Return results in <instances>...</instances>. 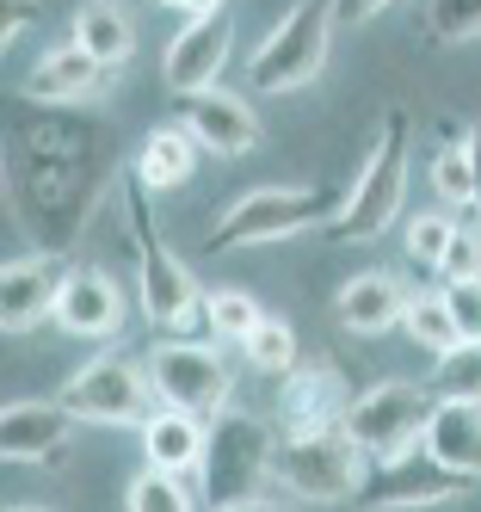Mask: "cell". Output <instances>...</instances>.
I'll use <instances>...</instances> for the list:
<instances>
[{
    "label": "cell",
    "instance_id": "obj_1",
    "mask_svg": "<svg viewBox=\"0 0 481 512\" xmlns=\"http://www.w3.org/2000/svg\"><path fill=\"white\" fill-rule=\"evenodd\" d=\"M148 192L130 179V241H136V297H142V315L155 321V334L161 340H192V334H204V290H198V278L179 266V253L155 235V216H148V204H142Z\"/></svg>",
    "mask_w": 481,
    "mask_h": 512
},
{
    "label": "cell",
    "instance_id": "obj_2",
    "mask_svg": "<svg viewBox=\"0 0 481 512\" xmlns=\"http://www.w3.org/2000/svg\"><path fill=\"white\" fill-rule=\"evenodd\" d=\"M407 149H414V130H407V112H383L377 142L352 173V192L340 204V216L327 223L333 241H377L395 229V216L407 204Z\"/></svg>",
    "mask_w": 481,
    "mask_h": 512
},
{
    "label": "cell",
    "instance_id": "obj_3",
    "mask_svg": "<svg viewBox=\"0 0 481 512\" xmlns=\"http://www.w3.org/2000/svg\"><path fill=\"white\" fill-rule=\"evenodd\" d=\"M278 475V432L259 420V414H241V408H222L210 420V438H204V463H198V500L229 512L241 500H259Z\"/></svg>",
    "mask_w": 481,
    "mask_h": 512
},
{
    "label": "cell",
    "instance_id": "obj_4",
    "mask_svg": "<svg viewBox=\"0 0 481 512\" xmlns=\"http://www.w3.org/2000/svg\"><path fill=\"white\" fill-rule=\"evenodd\" d=\"M340 192H327V186H259L247 198H235L229 210L210 223L204 247L210 253H235V247H266V241H290V235H303L315 223H333L340 216Z\"/></svg>",
    "mask_w": 481,
    "mask_h": 512
},
{
    "label": "cell",
    "instance_id": "obj_5",
    "mask_svg": "<svg viewBox=\"0 0 481 512\" xmlns=\"http://www.w3.org/2000/svg\"><path fill=\"white\" fill-rule=\"evenodd\" d=\"M370 475V451L346 426H321V432H284L278 438V482L309 500V506H340L358 500Z\"/></svg>",
    "mask_w": 481,
    "mask_h": 512
},
{
    "label": "cell",
    "instance_id": "obj_6",
    "mask_svg": "<svg viewBox=\"0 0 481 512\" xmlns=\"http://www.w3.org/2000/svg\"><path fill=\"white\" fill-rule=\"evenodd\" d=\"M333 7L327 0H296V7L253 44V62H247V81L253 93H296L309 87L321 68H327V44H333Z\"/></svg>",
    "mask_w": 481,
    "mask_h": 512
},
{
    "label": "cell",
    "instance_id": "obj_7",
    "mask_svg": "<svg viewBox=\"0 0 481 512\" xmlns=\"http://www.w3.org/2000/svg\"><path fill=\"white\" fill-rule=\"evenodd\" d=\"M62 408L74 420H87V426H148L167 401L155 395V383H148V364L136 358H87L81 371H74L62 383Z\"/></svg>",
    "mask_w": 481,
    "mask_h": 512
},
{
    "label": "cell",
    "instance_id": "obj_8",
    "mask_svg": "<svg viewBox=\"0 0 481 512\" xmlns=\"http://www.w3.org/2000/svg\"><path fill=\"white\" fill-rule=\"evenodd\" d=\"M148 383L167 408H185L198 420H216L235 395V371L216 346H198V340H155L148 352Z\"/></svg>",
    "mask_w": 481,
    "mask_h": 512
},
{
    "label": "cell",
    "instance_id": "obj_9",
    "mask_svg": "<svg viewBox=\"0 0 481 512\" xmlns=\"http://www.w3.org/2000/svg\"><path fill=\"white\" fill-rule=\"evenodd\" d=\"M432 414H438L432 389H420V383H377V389H364L352 401L346 432L370 451V463H377V457H407V451L426 445Z\"/></svg>",
    "mask_w": 481,
    "mask_h": 512
},
{
    "label": "cell",
    "instance_id": "obj_10",
    "mask_svg": "<svg viewBox=\"0 0 481 512\" xmlns=\"http://www.w3.org/2000/svg\"><path fill=\"white\" fill-rule=\"evenodd\" d=\"M463 494H475L469 475L444 469L420 445V451H407V457H377V463H370L364 488H358V506L364 512H426V506H451Z\"/></svg>",
    "mask_w": 481,
    "mask_h": 512
},
{
    "label": "cell",
    "instance_id": "obj_11",
    "mask_svg": "<svg viewBox=\"0 0 481 512\" xmlns=\"http://www.w3.org/2000/svg\"><path fill=\"white\" fill-rule=\"evenodd\" d=\"M235 56V13L222 7V13H198V19H185L179 25V38L167 44L161 56V81L179 93V99H198L222 81V68H229Z\"/></svg>",
    "mask_w": 481,
    "mask_h": 512
},
{
    "label": "cell",
    "instance_id": "obj_12",
    "mask_svg": "<svg viewBox=\"0 0 481 512\" xmlns=\"http://www.w3.org/2000/svg\"><path fill=\"white\" fill-rule=\"evenodd\" d=\"M352 383L333 358H303L296 371L278 383V414L284 432H321V426H346L352 414Z\"/></svg>",
    "mask_w": 481,
    "mask_h": 512
},
{
    "label": "cell",
    "instance_id": "obj_13",
    "mask_svg": "<svg viewBox=\"0 0 481 512\" xmlns=\"http://www.w3.org/2000/svg\"><path fill=\"white\" fill-rule=\"evenodd\" d=\"M124 290L111 272L99 266H81V272H68L62 284V297H56V327L74 340H118L124 334Z\"/></svg>",
    "mask_w": 481,
    "mask_h": 512
},
{
    "label": "cell",
    "instance_id": "obj_14",
    "mask_svg": "<svg viewBox=\"0 0 481 512\" xmlns=\"http://www.w3.org/2000/svg\"><path fill=\"white\" fill-rule=\"evenodd\" d=\"M179 124L198 136L204 155H222V161L259 149V112H253L241 93H229V87H210L198 99H185V118Z\"/></svg>",
    "mask_w": 481,
    "mask_h": 512
},
{
    "label": "cell",
    "instance_id": "obj_15",
    "mask_svg": "<svg viewBox=\"0 0 481 512\" xmlns=\"http://www.w3.org/2000/svg\"><path fill=\"white\" fill-rule=\"evenodd\" d=\"M74 420L62 401H7V414H0V457L7 463H50L68 451V438H74Z\"/></svg>",
    "mask_w": 481,
    "mask_h": 512
},
{
    "label": "cell",
    "instance_id": "obj_16",
    "mask_svg": "<svg viewBox=\"0 0 481 512\" xmlns=\"http://www.w3.org/2000/svg\"><path fill=\"white\" fill-rule=\"evenodd\" d=\"M68 272L44 253H25V260H7L0 272V327L7 334H31L37 321H56V297H62Z\"/></svg>",
    "mask_w": 481,
    "mask_h": 512
},
{
    "label": "cell",
    "instance_id": "obj_17",
    "mask_svg": "<svg viewBox=\"0 0 481 512\" xmlns=\"http://www.w3.org/2000/svg\"><path fill=\"white\" fill-rule=\"evenodd\" d=\"M105 75L111 68L105 62H93L81 44H56V50H44L31 68H25V81H19V93L31 99V105H81V99H93L99 87H105Z\"/></svg>",
    "mask_w": 481,
    "mask_h": 512
},
{
    "label": "cell",
    "instance_id": "obj_18",
    "mask_svg": "<svg viewBox=\"0 0 481 512\" xmlns=\"http://www.w3.org/2000/svg\"><path fill=\"white\" fill-rule=\"evenodd\" d=\"M407 303H414V297H407L389 272H358V278L340 284L333 315H340V327H352V334H389V327H401Z\"/></svg>",
    "mask_w": 481,
    "mask_h": 512
},
{
    "label": "cell",
    "instance_id": "obj_19",
    "mask_svg": "<svg viewBox=\"0 0 481 512\" xmlns=\"http://www.w3.org/2000/svg\"><path fill=\"white\" fill-rule=\"evenodd\" d=\"M198 161H204L198 136L185 130V124H161V130H148V136H142V149H136V167H130V179H136L142 192H179L185 179L198 173Z\"/></svg>",
    "mask_w": 481,
    "mask_h": 512
},
{
    "label": "cell",
    "instance_id": "obj_20",
    "mask_svg": "<svg viewBox=\"0 0 481 512\" xmlns=\"http://www.w3.org/2000/svg\"><path fill=\"white\" fill-rule=\"evenodd\" d=\"M204 438H210V420L185 414V408H161L155 420L142 426V457H148V469L198 475V463H204Z\"/></svg>",
    "mask_w": 481,
    "mask_h": 512
},
{
    "label": "cell",
    "instance_id": "obj_21",
    "mask_svg": "<svg viewBox=\"0 0 481 512\" xmlns=\"http://www.w3.org/2000/svg\"><path fill=\"white\" fill-rule=\"evenodd\" d=\"M426 451L444 469L481 482V401H438V414L426 426Z\"/></svg>",
    "mask_w": 481,
    "mask_h": 512
},
{
    "label": "cell",
    "instance_id": "obj_22",
    "mask_svg": "<svg viewBox=\"0 0 481 512\" xmlns=\"http://www.w3.org/2000/svg\"><path fill=\"white\" fill-rule=\"evenodd\" d=\"M74 44H81L93 62H105V68L130 62V50H136L130 7L124 0H81V13H74Z\"/></svg>",
    "mask_w": 481,
    "mask_h": 512
},
{
    "label": "cell",
    "instance_id": "obj_23",
    "mask_svg": "<svg viewBox=\"0 0 481 512\" xmlns=\"http://www.w3.org/2000/svg\"><path fill=\"white\" fill-rule=\"evenodd\" d=\"M401 327H407V340H414V346H426L432 358H444V352H457V346H463V327H457L451 303H444V290H426V297H414V303H407Z\"/></svg>",
    "mask_w": 481,
    "mask_h": 512
},
{
    "label": "cell",
    "instance_id": "obj_24",
    "mask_svg": "<svg viewBox=\"0 0 481 512\" xmlns=\"http://www.w3.org/2000/svg\"><path fill=\"white\" fill-rule=\"evenodd\" d=\"M241 352H247L253 371H266V377H290L296 364H303V352H296V327L278 321V315L259 321V327H253V340H247Z\"/></svg>",
    "mask_w": 481,
    "mask_h": 512
},
{
    "label": "cell",
    "instance_id": "obj_25",
    "mask_svg": "<svg viewBox=\"0 0 481 512\" xmlns=\"http://www.w3.org/2000/svg\"><path fill=\"white\" fill-rule=\"evenodd\" d=\"M204 321H210V340H222V346H247L253 327L266 321V309H259L247 290H216V297L204 303Z\"/></svg>",
    "mask_w": 481,
    "mask_h": 512
},
{
    "label": "cell",
    "instance_id": "obj_26",
    "mask_svg": "<svg viewBox=\"0 0 481 512\" xmlns=\"http://www.w3.org/2000/svg\"><path fill=\"white\" fill-rule=\"evenodd\" d=\"M432 395L438 401H481V340H463L432 364Z\"/></svg>",
    "mask_w": 481,
    "mask_h": 512
},
{
    "label": "cell",
    "instance_id": "obj_27",
    "mask_svg": "<svg viewBox=\"0 0 481 512\" xmlns=\"http://www.w3.org/2000/svg\"><path fill=\"white\" fill-rule=\"evenodd\" d=\"M130 512H198V494L185 488V475H167V469H142L130 494H124Z\"/></svg>",
    "mask_w": 481,
    "mask_h": 512
},
{
    "label": "cell",
    "instance_id": "obj_28",
    "mask_svg": "<svg viewBox=\"0 0 481 512\" xmlns=\"http://www.w3.org/2000/svg\"><path fill=\"white\" fill-rule=\"evenodd\" d=\"M432 192H438V204H475L469 142H444V149H438V161H432Z\"/></svg>",
    "mask_w": 481,
    "mask_h": 512
},
{
    "label": "cell",
    "instance_id": "obj_29",
    "mask_svg": "<svg viewBox=\"0 0 481 512\" xmlns=\"http://www.w3.org/2000/svg\"><path fill=\"white\" fill-rule=\"evenodd\" d=\"M426 31L438 44L481 38V0H426Z\"/></svg>",
    "mask_w": 481,
    "mask_h": 512
},
{
    "label": "cell",
    "instance_id": "obj_30",
    "mask_svg": "<svg viewBox=\"0 0 481 512\" xmlns=\"http://www.w3.org/2000/svg\"><path fill=\"white\" fill-rule=\"evenodd\" d=\"M451 235H457V223H451L444 210H426V216H414V223H407V260H414V266H426V272H438L444 247H451Z\"/></svg>",
    "mask_w": 481,
    "mask_h": 512
},
{
    "label": "cell",
    "instance_id": "obj_31",
    "mask_svg": "<svg viewBox=\"0 0 481 512\" xmlns=\"http://www.w3.org/2000/svg\"><path fill=\"white\" fill-rule=\"evenodd\" d=\"M438 278H444V284L481 278V235H475V229H457V235H451V247H444V260H438Z\"/></svg>",
    "mask_w": 481,
    "mask_h": 512
},
{
    "label": "cell",
    "instance_id": "obj_32",
    "mask_svg": "<svg viewBox=\"0 0 481 512\" xmlns=\"http://www.w3.org/2000/svg\"><path fill=\"white\" fill-rule=\"evenodd\" d=\"M444 303H451L463 340H481V278H457V284H438Z\"/></svg>",
    "mask_w": 481,
    "mask_h": 512
},
{
    "label": "cell",
    "instance_id": "obj_33",
    "mask_svg": "<svg viewBox=\"0 0 481 512\" xmlns=\"http://www.w3.org/2000/svg\"><path fill=\"white\" fill-rule=\"evenodd\" d=\"M327 7H333L340 25H364V19H377L383 7H395V0H327Z\"/></svg>",
    "mask_w": 481,
    "mask_h": 512
},
{
    "label": "cell",
    "instance_id": "obj_34",
    "mask_svg": "<svg viewBox=\"0 0 481 512\" xmlns=\"http://www.w3.org/2000/svg\"><path fill=\"white\" fill-rule=\"evenodd\" d=\"M0 13H7V19H0V31H7V44H13L19 31L37 19V0H0Z\"/></svg>",
    "mask_w": 481,
    "mask_h": 512
},
{
    "label": "cell",
    "instance_id": "obj_35",
    "mask_svg": "<svg viewBox=\"0 0 481 512\" xmlns=\"http://www.w3.org/2000/svg\"><path fill=\"white\" fill-rule=\"evenodd\" d=\"M469 161H475V210H481V124H469Z\"/></svg>",
    "mask_w": 481,
    "mask_h": 512
},
{
    "label": "cell",
    "instance_id": "obj_36",
    "mask_svg": "<svg viewBox=\"0 0 481 512\" xmlns=\"http://www.w3.org/2000/svg\"><path fill=\"white\" fill-rule=\"evenodd\" d=\"M229 512H303V506H284V500H266V494H259V500H241V506H229Z\"/></svg>",
    "mask_w": 481,
    "mask_h": 512
},
{
    "label": "cell",
    "instance_id": "obj_37",
    "mask_svg": "<svg viewBox=\"0 0 481 512\" xmlns=\"http://www.w3.org/2000/svg\"><path fill=\"white\" fill-rule=\"evenodd\" d=\"M229 0H185V19H198V13H222Z\"/></svg>",
    "mask_w": 481,
    "mask_h": 512
},
{
    "label": "cell",
    "instance_id": "obj_38",
    "mask_svg": "<svg viewBox=\"0 0 481 512\" xmlns=\"http://www.w3.org/2000/svg\"><path fill=\"white\" fill-rule=\"evenodd\" d=\"M155 7H179V13H185V0H155Z\"/></svg>",
    "mask_w": 481,
    "mask_h": 512
},
{
    "label": "cell",
    "instance_id": "obj_39",
    "mask_svg": "<svg viewBox=\"0 0 481 512\" xmlns=\"http://www.w3.org/2000/svg\"><path fill=\"white\" fill-rule=\"evenodd\" d=\"M7 512H44V506H7Z\"/></svg>",
    "mask_w": 481,
    "mask_h": 512
}]
</instances>
